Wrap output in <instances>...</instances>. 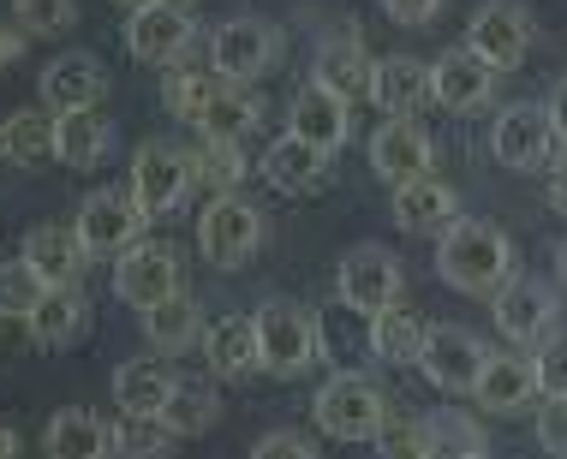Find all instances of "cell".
Returning a JSON list of instances; mask_svg holds the SVG:
<instances>
[{"label":"cell","mask_w":567,"mask_h":459,"mask_svg":"<svg viewBox=\"0 0 567 459\" xmlns=\"http://www.w3.org/2000/svg\"><path fill=\"white\" fill-rule=\"evenodd\" d=\"M436 274L454 293H502L514 281V244L484 221H454L436 239Z\"/></svg>","instance_id":"1"},{"label":"cell","mask_w":567,"mask_h":459,"mask_svg":"<svg viewBox=\"0 0 567 459\" xmlns=\"http://www.w3.org/2000/svg\"><path fill=\"white\" fill-rule=\"evenodd\" d=\"M311 418H317V430L334 436V441H377L382 424H389V400H382V388L371 376L341 371L317 388Z\"/></svg>","instance_id":"2"},{"label":"cell","mask_w":567,"mask_h":459,"mask_svg":"<svg viewBox=\"0 0 567 459\" xmlns=\"http://www.w3.org/2000/svg\"><path fill=\"white\" fill-rule=\"evenodd\" d=\"M334 293H341L347 311L382 316L389 304H401V257L382 251V244H352L334 269Z\"/></svg>","instance_id":"3"},{"label":"cell","mask_w":567,"mask_h":459,"mask_svg":"<svg viewBox=\"0 0 567 459\" xmlns=\"http://www.w3.org/2000/svg\"><path fill=\"white\" fill-rule=\"evenodd\" d=\"M251 323H257V358H264V371L299 376V371H311V364H317L323 334H317L311 311H299V304H264Z\"/></svg>","instance_id":"4"},{"label":"cell","mask_w":567,"mask_h":459,"mask_svg":"<svg viewBox=\"0 0 567 459\" xmlns=\"http://www.w3.org/2000/svg\"><path fill=\"white\" fill-rule=\"evenodd\" d=\"M264 244V216L234 191V197H216V204L197 216V251L209 257L216 269H239L251 263V251Z\"/></svg>","instance_id":"5"},{"label":"cell","mask_w":567,"mask_h":459,"mask_svg":"<svg viewBox=\"0 0 567 459\" xmlns=\"http://www.w3.org/2000/svg\"><path fill=\"white\" fill-rule=\"evenodd\" d=\"M466 49L484 60L489 72H514L532 54V12L519 0H484L478 19H472Z\"/></svg>","instance_id":"6"},{"label":"cell","mask_w":567,"mask_h":459,"mask_svg":"<svg viewBox=\"0 0 567 459\" xmlns=\"http://www.w3.org/2000/svg\"><path fill=\"white\" fill-rule=\"evenodd\" d=\"M114 293L132 311H156V304L179 299V251H167V244H132L114 263Z\"/></svg>","instance_id":"7"},{"label":"cell","mask_w":567,"mask_h":459,"mask_svg":"<svg viewBox=\"0 0 567 459\" xmlns=\"http://www.w3.org/2000/svg\"><path fill=\"white\" fill-rule=\"evenodd\" d=\"M192 191V156L174 144H162V137H150L144 149H137L132 161V197L144 204V216H167V209H179Z\"/></svg>","instance_id":"8"},{"label":"cell","mask_w":567,"mask_h":459,"mask_svg":"<svg viewBox=\"0 0 567 459\" xmlns=\"http://www.w3.org/2000/svg\"><path fill=\"white\" fill-rule=\"evenodd\" d=\"M489 149H496V161L514 167V174H532V167H544L549 149H556L549 108H538V102H514V108H502L496 126H489Z\"/></svg>","instance_id":"9"},{"label":"cell","mask_w":567,"mask_h":459,"mask_svg":"<svg viewBox=\"0 0 567 459\" xmlns=\"http://www.w3.org/2000/svg\"><path fill=\"white\" fill-rule=\"evenodd\" d=\"M419 364H424V376H431L442 394H472V388H478V376H484V364H489V352H484V341L472 328L442 323V328H431Z\"/></svg>","instance_id":"10"},{"label":"cell","mask_w":567,"mask_h":459,"mask_svg":"<svg viewBox=\"0 0 567 459\" xmlns=\"http://www.w3.org/2000/svg\"><path fill=\"white\" fill-rule=\"evenodd\" d=\"M281 54V42H275V30L264 19H234L216 30V42H209V60H216V79L234 84H251L269 72V60Z\"/></svg>","instance_id":"11"},{"label":"cell","mask_w":567,"mask_h":459,"mask_svg":"<svg viewBox=\"0 0 567 459\" xmlns=\"http://www.w3.org/2000/svg\"><path fill=\"white\" fill-rule=\"evenodd\" d=\"M144 227H150V216H144V204H137L132 191H96V197H84V209H79L84 251H120L126 257Z\"/></svg>","instance_id":"12"},{"label":"cell","mask_w":567,"mask_h":459,"mask_svg":"<svg viewBox=\"0 0 567 459\" xmlns=\"http://www.w3.org/2000/svg\"><path fill=\"white\" fill-rule=\"evenodd\" d=\"M489 316H496V328L508 334L514 346L544 341L549 323H556V293H549L544 281H526V274H514L502 293H489Z\"/></svg>","instance_id":"13"},{"label":"cell","mask_w":567,"mask_h":459,"mask_svg":"<svg viewBox=\"0 0 567 459\" xmlns=\"http://www.w3.org/2000/svg\"><path fill=\"white\" fill-rule=\"evenodd\" d=\"M192 19L179 7H167V0H150V7H137L126 19V54L132 60H150V66H167V60L186 54L192 42Z\"/></svg>","instance_id":"14"},{"label":"cell","mask_w":567,"mask_h":459,"mask_svg":"<svg viewBox=\"0 0 567 459\" xmlns=\"http://www.w3.org/2000/svg\"><path fill=\"white\" fill-rule=\"evenodd\" d=\"M42 96L54 114H96V102L109 96V72L96 54H60L42 72Z\"/></svg>","instance_id":"15"},{"label":"cell","mask_w":567,"mask_h":459,"mask_svg":"<svg viewBox=\"0 0 567 459\" xmlns=\"http://www.w3.org/2000/svg\"><path fill=\"white\" fill-rule=\"evenodd\" d=\"M431 137L424 126H412V119H389L377 137H371V167L377 179H389V186H412V179L431 174Z\"/></svg>","instance_id":"16"},{"label":"cell","mask_w":567,"mask_h":459,"mask_svg":"<svg viewBox=\"0 0 567 459\" xmlns=\"http://www.w3.org/2000/svg\"><path fill=\"white\" fill-rule=\"evenodd\" d=\"M489 90H496V72L484 66L472 49H449L431 66V102H442L449 114H472L489 102Z\"/></svg>","instance_id":"17"},{"label":"cell","mask_w":567,"mask_h":459,"mask_svg":"<svg viewBox=\"0 0 567 459\" xmlns=\"http://www.w3.org/2000/svg\"><path fill=\"white\" fill-rule=\"evenodd\" d=\"M264 179L275 191H293V197H311V191H323L329 186V149H317V144H305V137H275L269 144V156H264Z\"/></svg>","instance_id":"18"},{"label":"cell","mask_w":567,"mask_h":459,"mask_svg":"<svg viewBox=\"0 0 567 459\" xmlns=\"http://www.w3.org/2000/svg\"><path fill=\"white\" fill-rule=\"evenodd\" d=\"M287 126H293V137H305V144H317V149L334 156V149L347 144V132H352V114H347V102L334 96V90L305 84L293 96V108H287Z\"/></svg>","instance_id":"19"},{"label":"cell","mask_w":567,"mask_h":459,"mask_svg":"<svg viewBox=\"0 0 567 459\" xmlns=\"http://www.w3.org/2000/svg\"><path fill=\"white\" fill-rule=\"evenodd\" d=\"M394 221L406 227V233H449L460 221V197L454 186H442V179H412V186H394Z\"/></svg>","instance_id":"20"},{"label":"cell","mask_w":567,"mask_h":459,"mask_svg":"<svg viewBox=\"0 0 567 459\" xmlns=\"http://www.w3.org/2000/svg\"><path fill=\"white\" fill-rule=\"evenodd\" d=\"M538 394V358H519V352H489L478 388H472V400L484 411H519Z\"/></svg>","instance_id":"21"},{"label":"cell","mask_w":567,"mask_h":459,"mask_svg":"<svg viewBox=\"0 0 567 459\" xmlns=\"http://www.w3.org/2000/svg\"><path fill=\"white\" fill-rule=\"evenodd\" d=\"M371 102H377L382 114H394V119L419 114L424 102H431V66H424V60H412V54H389V60H377Z\"/></svg>","instance_id":"22"},{"label":"cell","mask_w":567,"mask_h":459,"mask_svg":"<svg viewBox=\"0 0 567 459\" xmlns=\"http://www.w3.org/2000/svg\"><path fill=\"white\" fill-rule=\"evenodd\" d=\"M49 459H114V424H102L90 406H66L49 424Z\"/></svg>","instance_id":"23"},{"label":"cell","mask_w":567,"mask_h":459,"mask_svg":"<svg viewBox=\"0 0 567 459\" xmlns=\"http://www.w3.org/2000/svg\"><path fill=\"white\" fill-rule=\"evenodd\" d=\"M174 371H167L162 358H132L114 371V400L120 411H137V418H162L167 400H174Z\"/></svg>","instance_id":"24"},{"label":"cell","mask_w":567,"mask_h":459,"mask_svg":"<svg viewBox=\"0 0 567 459\" xmlns=\"http://www.w3.org/2000/svg\"><path fill=\"white\" fill-rule=\"evenodd\" d=\"M317 84L334 90L341 102H359V96H371V84H377V60L352 36H334L317 49Z\"/></svg>","instance_id":"25"},{"label":"cell","mask_w":567,"mask_h":459,"mask_svg":"<svg viewBox=\"0 0 567 459\" xmlns=\"http://www.w3.org/2000/svg\"><path fill=\"white\" fill-rule=\"evenodd\" d=\"M90 328V299L79 293V286H49L37 304V316H30V341L37 346H72L79 334Z\"/></svg>","instance_id":"26"},{"label":"cell","mask_w":567,"mask_h":459,"mask_svg":"<svg viewBox=\"0 0 567 459\" xmlns=\"http://www.w3.org/2000/svg\"><path fill=\"white\" fill-rule=\"evenodd\" d=\"M24 263L49 286H72V274H79V263H84L79 227H30L24 233Z\"/></svg>","instance_id":"27"},{"label":"cell","mask_w":567,"mask_h":459,"mask_svg":"<svg viewBox=\"0 0 567 459\" xmlns=\"http://www.w3.org/2000/svg\"><path fill=\"white\" fill-rule=\"evenodd\" d=\"M204 358L216 376H251L264 371V358H257V323H239V316H221L216 328H204Z\"/></svg>","instance_id":"28"},{"label":"cell","mask_w":567,"mask_h":459,"mask_svg":"<svg viewBox=\"0 0 567 459\" xmlns=\"http://www.w3.org/2000/svg\"><path fill=\"white\" fill-rule=\"evenodd\" d=\"M424 341H431V328H424V316L406 311V304H389L382 316H371V352L382 364H419Z\"/></svg>","instance_id":"29"},{"label":"cell","mask_w":567,"mask_h":459,"mask_svg":"<svg viewBox=\"0 0 567 459\" xmlns=\"http://www.w3.org/2000/svg\"><path fill=\"white\" fill-rule=\"evenodd\" d=\"M114 149V132L102 114H60L54 119V161L66 167H96Z\"/></svg>","instance_id":"30"},{"label":"cell","mask_w":567,"mask_h":459,"mask_svg":"<svg viewBox=\"0 0 567 459\" xmlns=\"http://www.w3.org/2000/svg\"><path fill=\"white\" fill-rule=\"evenodd\" d=\"M144 334H150V346H156V352H186V346L204 341V311L179 293V299L156 304V311H144Z\"/></svg>","instance_id":"31"},{"label":"cell","mask_w":567,"mask_h":459,"mask_svg":"<svg viewBox=\"0 0 567 459\" xmlns=\"http://www.w3.org/2000/svg\"><path fill=\"white\" fill-rule=\"evenodd\" d=\"M0 156L12 167H37L54 156V119H42L37 108H19L7 114V126H0Z\"/></svg>","instance_id":"32"},{"label":"cell","mask_w":567,"mask_h":459,"mask_svg":"<svg viewBox=\"0 0 567 459\" xmlns=\"http://www.w3.org/2000/svg\"><path fill=\"white\" fill-rule=\"evenodd\" d=\"M179 448V430L167 418H137V411H120L114 424V459H167Z\"/></svg>","instance_id":"33"},{"label":"cell","mask_w":567,"mask_h":459,"mask_svg":"<svg viewBox=\"0 0 567 459\" xmlns=\"http://www.w3.org/2000/svg\"><path fill=\"white\" fill-rule=\"evenodd\" d=\"M424 459H489V441H484V430L466 418V411H436Z\"/></svg>","instance_id":"34"},{"label":"cell","mask_w":567,"mask_h":459,"mask_svg":"<svg viewBox=\"0 0 567 459\" xmlns=\"http://www.w3.org/2000/svg\"><path fill=\"white\" fill-rule=\"evenodd\" d=\"M221 90H227V84L209 79V72H174V79H162V102H167V114H174V119L197 126V119L216 108Z\"/></svg>","instance_id":"35"},{"label":"cell","mask_w":567,"mask_h":459,"mask_svg":"<svg viewBox=\"0 0 567 459\" xmlns=\"http://www.w3.org/2000/svg\"><path fill=\"white\" fill-rule=\"evenodd\" d=\"M264 119V108H257V96H245V90H221L216 108H209L197 126H204V137H216V144H239L245 132Z\"/></svg>","instance_id":"36"},{"label":"cell","mask_w":567,"mask_h":459,"mask_svg":"<svg viewBox=\"0 0 567 459\" xmlns=\"http://www.w3.org/2000/svg\"><path fill=\"white\" fill-rule=\"evenodd\" d=\"M216 388H209V382H174V400H167V411L162 418L174 424L179 436H204L209 424H216Z\"/></svg>","instance_id":"37"},{"label":"cell","mask_w":567,"mask_h":459,"mask_svg":"<svg viewBox=\"0 0 567 459\" xmlns=\"http://www.w3.org/2000/svg\"><path fill=\"white\" fill-rule=\"evenodd\" d=\"M192 179L216 186V197H234V191H239V179H245L239 144H216V137H204V149L192 156Z\"/></svg>","instance_id":"38"},{"label":"cell","mask_w":567,"mask_h":459,"mask_svg":"<svg viewBox=\"0 0 567 459\" xmlns=\"http://www.w3.org/2000/svg\"><path fill=\"white\" fill-rule=\"evenodd\" d=\"M42 293H49V281H42L37 269L24 263H0V316H37V304H42Z\"/></svg>","instance_id":"39"},{"label":"cell","mask_w":567,"mask_h":459,"mask_svg":"<svg viewBox=\"0 0 567 459\" xmlns=\"http://www.w3.org/2000/svg\"><path fill=\"white\" fill-rule=\"evenodd\" d=\"M79 19V0H19V30L24 36H60Z\"/></svg>","instance_id":"40"},{"label":"cell","mask_w":567,"mask_h":459,"mask_svg":"<svg viewBox=\"0 0 567 459\" xmlns=\"http://www.w3.org/2000/svg\"><path fill=\"white\" fill-rule=\"evenodd\" d=\"M377 448L389 453V459H424V448H431V418H389L382 424V436H377Z\"/></svg>","instance_id":"41"},{"label":"cell","mask_w":567,"mask_h":459,"mask_svg":"<svg viewBox=\"0 0 567 459\" xmlns=\"http://www.w3.org/2000/svg\"><path fill=\"white\" fill-rule=\"evenodd\" d=\"M538 394L544 400H567V341H549L538 352Z\"/></svg>","instance_id":"42"},{"label":"cell","mask_w":567,"mask_h":459,"mask_svg":"<svg viewBox=\"0 0 567 459\" xmlns=\"http://www.w3.org/2000/svg\"><path fill=\"white\" fill-rule=\"evenodd\" d=\"M538 448L567 459V400H544V411H538Z\"/></svg>","instance_id":"43"},{"label":"cell","mask_w":567,"mask_h":459,"mask_svg":"<svg viewBox=\"0 0 567 459\" xmlns=\"http://www.w3.org/2000/svg\"><path fill=\"white\" fill-rule=\"evenodd\" d=\"M251 459H317V448L305 436H293V430H275V436H264L251 448Z\"/></svg>","instance_id":"44"},{"label":"cell","mask_w":567,"mask_h":459,"mask_svg":"<svg viewBox=\"0 0 567 459\" xmlns=\"http://www.w3.org/2000/svg\"><path fill=\"white\" fill-rule=\"evenodd\" d=\"M382 12H389L394 24H431L442 12V0H382Z\"/></svg>","instance_id":"45"},{"label":"cell","mask_w":567,"mask_h":459,"mask_svg":"<svg viewBox=\"0 0 567 459\" xmlns=\"http://www.w3.org/2000/svg\"><path fill=\"white\" fill-rule=\"evenodd\" d=\"M544 108H549V126H556V144H567V79H561L556 90H549Z\"/></svg>","instance_id":"46"},{"label":"cell","mask_w":567,"mask_h":459,"mask_svg":"<svg viewBox=\"0 0 567 459\" xmlns=\"http://www.w3.org/2000/svg\"><path fill=\"white\" fill-rule=\"evenodd\" d=\"M19 54H24V30H0V66H12Z\"/></svg>","instance_id":"47"},{"label":"cell","mask_w":567,"mask_h":459,"mask_svg":"<svg viewBox=\"0 0 567 459\" xmlns=\"http://www.w3.org/2000/svg\"><path fill=\"white\" fill-rule=\"evenodd\" d=\"M549 204L556 209H567V156H561V167L549 174Z\"/></svg>","instance_id":"48"},{"label":"cell","mask_w":567,"mask_h":459,"mask_svg":"<svg viewBox=\"0 0 567 459\" xmlns=\"http://www.w3.org/2000/svg\"><path fill=\"white\" fill-rule=\"evenodd\" d=\"M0 459H19V430L7 418H0Z\"/></svg>","instance_id":"49"},{"label":"cell","mask_w":567,"mask_h":459,"mask_svg":"<svg viewBox=\"0 0 567 459\" xmlns=\"http://www.w3.org/2000/svg\"><path fill=\"white\" fill-rule=\"evenodd\" d=\"M556 269H561V286H567V239H561V251H556Z\"/></svg>","instance_id":"50"},{"label":"cell","mask_w":567,"mask_h":459,"mask_svg":"<svg viewBox=\"0 0 567 459\" xmlns=\"http://www.w3.org/2000/svg\"><path fill=\"white\" fill-rule=\"evenodd\" d=\"M120 7H132V12H137V7H150V0H120Z\"/></svg>","instance_id":"51"}]
</instances>
